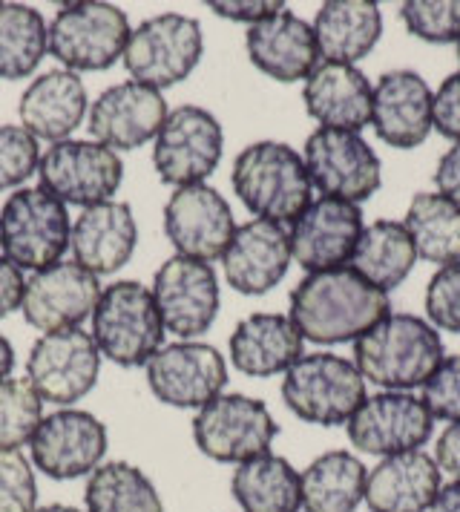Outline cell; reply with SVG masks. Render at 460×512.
Listing matches in <instances>:
<instances>
[{"mask_svg": "<svg viewBox=\"0 0 460 512\" xmlns=\"http://www.w3.org/2000/svg\"><path fill=\"white\" fill-rule=\"evenodd\" d=\"M23 288H26V277L21 268L0 254V320L21 308Z\"/></svg>", "mask_w": 460, "mask_h": 512, "instance_id": "45", "label": "cell"}, {"mask_svg": "<svg viewBox=\"0 0 460 512\" xmlns=\"http://www.w3.org/2000/svg\"><path fill=\"white\" fill-rule=\"evenodd\" d=\"M406 231L417 259L437 268L460 262V208L440 193H414L406 210Z\"/></svg>", "mask_w": 460, "mask_h": 512, "instance_id": "34", "label": "cell"}, {"mask_svg": "<svg viewBox=\"0 0 460 512\" xmlns=\"http://www.w3.org/2000/svg\"><path fill=\"white\" fill-rule=\"evenodd\" d=\"M136 245V213L127 202H118V199L81 210V216H75L72 233H69L72 262L90 271L98 280L121 271L136 254Z\"/></svg>", "mask_w": 460, "mask_h": 512, "instance_id": "23", "label": "cell"}, {"mask_svg": "<svg viewBox=\"0 0 460 512\" xmlns=\"http://www.w3.org/2000/svg\"><path fill=\"white\" fill-rule=\"evenodd\" d=\"M429 512H460V481L452 478L449 484H443Z\"/></svg>", "mask_w": 460, "mask_h": 512, "instance_id": "48", "label": "cell"}, {"mask_svg": "<svg viewBox=\"0 0 460 512\" xmlns=\"http://www.w3.org/2000/svg\"><path fill=\"white\" fill-rule=\"evenodd\" d=\"M153 300L161 314L164 331L179 340H196L216 323L219 314V277L210 262L170 256L153 277Z\"/></svg>", "mask_w": 460, "mask_h": 512, "instance_id": "16", "label": "cell"}, {"mask_svg": "<svg viewBox=\"0 0 460 512\" xmlns=\"http://www.w3.org/2000/svg\"><path fill=\"white\" fill-rule=\"evenodd\" d=\"M435 185L440 196L455 202L460 208V141H455L435 167Z\"/></svg>", "mask_w": 460, "mask_h": 512, "instance_id": "46", "label": "cell"}, {"mask_svg": "<svg viewBox=\"0 0 460 512\" xmlns=\"http://www.w3.org/2000/svg\"><path fill=\"white\" fill-rule=\"evenodd\" d=\"M400 18L414 38L429 44L460 41V0H409Z\"/></svg>", "mask_w": 460, "mask_h": 512, "instance_id": "38", "label": "cell"}, {"mask_svg": "<svg viewBox=\"0 0 460 512\" xmlns=\"http://www.w3.org/2000/svg\"><path fill=\"white\" fill-rule=\"evenodd\" d=\"M368 466L345 449H331L314 458L299 472L302 510L305 512H357L366 501Z\"/></svg>", "mask_w": 460, "mask_h": 512, "instance_id": "31", "label": "cell"}, {"mask_svg": "<svg viewBox=\"0 0 460 512\" xmlns=\"http://www.w3.org/2000/svg\"><path fill=\"white\" fill-rule=\"evenodd\" d=\"M345 426L348 441L360 452L391 458L426 446L435 432V418L412 392H380L366 397Z\"/></svg>", "mask_w": 460, "mask_h": 512, "instance_id": "17", "label": "cell"}, {"mask_svg": "<svg viewBox=\"0 0 460 512\" xmlns=\"http://www.w3.org/2000/svg\"><path fill=\"white\" fill-rule=\"evenodd\" d=\"M302 334L288 314L259 311L245 317L230 334V360L248 377L285 374L302 357Z\"/></svg>", "mask_w": 460, "mask_h": 512, "instance_id": "29", "label": "cell"}, {"mask_svg": "<svg viewBox=\"0 0 460 512\" xmlns=\"http://www.w3.org/2000/svg\"><path fill=\"white\" fill-rule=\"evenodd\" d=\"M426 317L435 328L460 334V262L437 268L426 288Z\"/></svg>", "mask_w": 460, "mask_h": 512, "instance_id": "41", "label": "cell"}, {"mask_svg": "<svg viewBox=\"0 0 460 512\" xmlns=\"http://www.w3.org/2000/svg\"><path fill=\"white\" fill-rule=\"evenodd\" d=\"M164 233L179 256L213 262L228 251L236 219L216 187H176L164 205Z\"/></svg>", "mask_w": 460, "mask_h": 512, "instance_id": "18", "label": "cell"}, {"mask_svg": "<svg viewBox=\"0 0 460 512\" xmlns=\"http://www.w3.org/2000/svg\"><path fill=\"white\" fill-rule=\"evenodd\" d=\"M432 124L440 136L460 141V72H452L432 101Z\"/></svg>", "mask_w": 460, "mask_h": 512, "instance_id": "43", "label": "cell"}, {"mask_svg": "<svg viewBox=\"0 0 460 512\" xmlns=\"http://www.w3.org/2000/svg\"><path fill=\"white\" fill-rule=\"evenodd\" d=\"M35 512H87V510H78V507H69V504H49V507H38Z\"/></svg>", "mask_w": 460, "mask_h": 512, "instance_id": "50", "label": "cell"}, {"mask_svg": "<svg viewBox=\"0 0 460 512\" xmlns=\"http://www.w3.org/2000/svg\"><path fill=\"white\" fill-rule=\"evenodd\" d=\"M291 259V236L285 225L251 219L233 233L228 251L222 254V271L233 291L262 297L285 280Z\"/></svg>", "mask_w": 460, "mask_h": 512, "instance_id": "22", "label": "cell"}, {"mask_svg": "<svg viewBox=\"0 0 460 512\" xmlns=\"http://www.w3.org/2000/svg\"><path fill=\"white\" fill-rule=\"evenodd\" d=\"M41 141L21 124H0V190H21L41 164Z\"/></svg>", "mask_w": 460, "mask_h": 512, "instance_id": "39", "label": "cell"}, {"mask_svg": "<svg viewBox=\"0 0 460 512\" xmlns=\"http://www.w3.org/2000/svg\"><path fill=\"white\" fill-rule=\"evenodd\" d=\"M363 213L340 199H317L291 225V256L308 274L345 268L363 233Z\"/></svg>", "mask_w": 460, "mask_h": 512, "instance_id": "21", "label": "cell"}, {"mask_svg": "<svg viewBox=\"0 0 460 512\" xmlns=\"http://www.w3.org/2000/svg\"><path fill=\"white\" fill-rule=\"evenodd\" d=\"M110 446L107 426L84 409H58L44 415L29 441V461L52 481L90 478L104 464Z\"/></svg>", "mask_w": 460, "mask_h": 512, "instance_id": "15", "label": "cell"}, {"mask_svg": "<svg viewBox=\"0 0 460 512\" xmlns=\"http://www.w3.org/2000/svg\"><path fill=\"white\" fill-rule=\"evenodd\" d=\"M38 179L46 193L61 199L64 205L92 208L110 202L124 182L121 156L95 139H67L49 144Z\"/></svg>", "mask_w": 460, "mask_h": 512, "instance_id": "11", "label": "cell"}, {"mask_svg": "<svg viewBox=\"0 0 460 512\" xmlns=\"http://www.w3.org/2000/svg\"><path fill=\"white\" fill-rule=\"evenodd\" d=\"M49 24L29 3H0V78L23 81L41 67Z\"/></svg>", "mask_w": 460, "mask_h": 512, "instance_id": "35", "label": "cell"}, {"mask_svg": "<svg viewBox=\"0 0 460 512\" xmlns=\"http://www.w3.org/2000/svg\"><path fill=\"white\" fill-rule=\"evenodd\" d=\"M67 205L44 187H21L0 208V251L21 271H44L69 251Z\"/></svg>", "mask_w": 460, "mask_h": 512, "instance_id": "6", "label": "cell"}, {"mask_svg": "<svg viewBox=\"0 0 460 512\" xmlns=\"http://www.w3.org/2000/svg\"><path fill=\"white\" fill-rule=\"evenodd\" d=\"M38 510L35 466L21 449H0V512Z\"/></svg>", "mask_w": 460, "mask_h": 512, "instance_id": "40", "label": "cell"}, {"mask_svg": "<svg viewBox=\"0 0 460 512\" xmlns=\"http://www.w3.org/2000/svg\"><path fill=\"white\" fill-rule=\"evenodd\" d=\"M130 21L115 3H64L49 21V55L69 72H104L124 58Z\"/></svg>", "mask_w": 460, "mask_h": 512, "instance_id": "5", "label": "cell"}, {"mask_svg": "<svg viewBox=\"0 0 460 512\" xmlns=\"http://www.w3.org/2000/svg\"><path fill=\"white\" fill-rule=\"evenodd\" d=\"M92 340L101 357L121 369L147 366L164 346V323L153 300V291L136 280L107 285L92 311Z\"/></svg>", "mask_w": 460, "mask_h": 512, "instance_id": "4", "label": "cell"}, {"mask_svg": "<svg viewBox=\"0 0 460 512\" xmlns=\"http://www.w3.org/2000/svg\"><path fill=\"white\" fill-rule=\"evenodd\" d=\"M12 369H15V349L6 340V334H0V383L12 377Z\"/></svg>", "mask_w": 460, "mask_h": 512, "instance_id": "49", "label": "cell"}, {"mask_svg": "<svg viewBox=\"0 0 460 512\" xmlns=\"http://www.w3.org/2000/svg\"><path fill=\"white\" fill-rule=\"evenodd\" d=\"M233 193L251 210L256 219H268L276 225L297 222L305 208L314 202L311 176L305 159L294 147L282 141H253L248 144L230 173Z\"/></svg>", "mask_w": 460, "mask_h": 512, "instance_id": "3", "label": "cell"}, {"mask_svg": "<svg viewBox=\"0 0 460 512\" xmlns=\"http://www.w3.org/2000/svg\"><path fill=\"white\" fill-rule=\"evenodd\" d=\"M435 461L440 466V472H449L455 481H460V420L449 423L443 429V435L437 438Z\"/></svg>", "mask_w": 460, "mask_h": 512, "instance_id": "47", "label": "cell"}, {"mask_svg": "<svg viewBox=\"0 0 460 512\" xmlns=\"http://www.w3.org/2000/svg\"><path fill=\"white\" fill-rule=\"evenodd\" d=\"M147 386L156 400L173 409H202L225 392L228 363L222 351L202 340H179L161 346L144 366Z\"/></svg>", "mask_w": 460, "mask_h": 512, "instance_id": "14", "label": "cell"}, {"mask_svg": "<svg viewBox=\"0 0 460 512\" xmlns=\"http://www.w3.org/2000/svg\"><path fill=\"white\" fill-rule=\"evenodd\" d=\"M101 351L90 331L67 328L41 334L26 360V380L44 403L69 409L90 395L101 374Z\"/></svg>", "mask_w": 460, "mask_h": 512, "instance_id": "12", "label": "cell"}, {"mask_svg": "<svg viewBox=\"0 0 460 512\" xmlns=\"http://www.w3.org/2000/svg\"><path fill=\"white\" fill-rule=\"evenodd\" d=\"M225 153V133L219 118L205 107L182 104L170 110L153 141V167L164 185H205Z\"/></svg>", "mask_w": 460, "mask_h": 512, "instance_id": "9", "label": "cell"}, {"mask_svg": "<svg viewBox=\"0 0 460 512\" xmlns=\"http://www.w3.org/2000/svg\"><path fill=\"white\" fill-rule=\"evenodd\" d=\"M44 420V400L26 377L0 383V449H21L35 438Z\"/></svg>", "mask_w": 460, "mask_h": 512, "instance_id": "37", "label": "cell"}, {"mask_svg": "<svg viewBox=\"0 0 460 512\" xmlns=\"http://www.w3.org/2000/svg\"><path fill=\"white\" fill-rule=\"evenodd\" d=\"M443 363V340L417 314H389L354 343V366L386 392H412Z\"/></svg>", "mask_w": 460, "mask_h": 512, "instance_id": "2", "label": "cell"}, {"mask_svg": "<svg viewBox=\"0 0 460 512\" xmlns=\"http://www.w3.org/2000/svg\"><path fill=\"white\" fill-rule=\"evenodd\" d=\"M90 113L87 84L78 72L49 70L29 81L23 90L18 116L21 127L38 141H67Z\"/></svg>", "mask_w": 460, "mask_h": 512, "instance_id": "26", "label": "cell"}, {"mask_svg": "<svg viewBox=\"0 0 460 512\" xmlns=\"http://www.w3.org/2000/svg\"><path fill=\"white\" fill-rule=\"evenodd\" d=\"M87 512H164L156 484L127 461H104L87 478Z\"/></svg>", "mask_w": 460, "mask_h": 512, "instance_id": "36", "label": "cell"}, {"mask_svg": "<svg viewBox=\"0 0 460 512\" xmlns=\"http://www.w3.org/2000/svg\"><path fill=\"white\" fill-rule=\"evenodd\" d=\"M233 501L242 512H299L302 484L299 472L282 455L265 452L233 469L230 478Z\"/></svg>", "mask_w": 460, "mask_h": 512, "instance_id": "32", "label": "cell"}, {"mask_svg": "<svg viewBox=\"0 0 460 512\" xmlns=\"http://www.w3.org/2000/svg\"><path fill=\"white\" fill-rule=\"evenodd\" d=\"M282 400L305 423L340 426L363 406L366 377L337 354H302L282 377Z\"/></svg>", "mask_w": 460, "mask_h": 512, "instance_id": "7", "label": "cell"}, {"mask_svg": "<svg viewBox=\"0 0 460 512\" xmlns=\"http://www.w3.org/2000/svg\"><path fill=\"white\" fill-rule=\"evenodd\" d=\"M245 49L256 70L282 84L305 81L322 61L314 24L294 15L291 9H282L271 18L248 26Z\"/></svg>", "mask_w": 460, "mask_h": 512, "instance_id": "24", "label": "cell"}, {"mask_svg": "<svg viewBox=\"0 0 460 512\" xmlns=\"http://www.w3.org/2000/svg\"><path fill=\"white\" fill-rule=\"evenodd\" d=\"M205 52L202 24L182 12L153 15L130 32L124 49V70L130 81H138L153 90H167L190 78Z\"/></svg>", "mask_w": 460, "mask_h": 512, "instance_id": "8", "label": "cell"}, {"mask_svg": "<svg viewBox=\"0 0 460 512\" xmlns=\"http://www.w3.org/2000/svg\"><path fill=\"white\" fill-rule=\"evenodd\" d=\"M305 167L311 185L325 199L360 205L371 199L383 182V164L360 133L345 130H314L305 141Z\"/></svg>", "mask_w": 460, "mask_h": 512, "instance_id": "13", "label": "cell"}, {"mask_svg": "<svg viewBox=\"0 0 460 512\" xmlns=\"http://www.w3.org/2000/svg\"><path fill=\"white\" fill-rule=\"evenodd\" d=\"M435 93L412 70H391L380 75L371 98L374 133L397 150L420 147L432 133Z\"/></svg>", "mask_w": 460, "mask_h": 512, "instance_id": "25", "label": "cell"}, {"mask_svg": "<svg viewBox=\"0 0 460 512\" xmlns=\"http://www.w3.org/2000/svg\"><path fill=\"white\" fill-rule=\"evenodd\" d=\"M389 294L363 280L351 265L308 274L291 291V323L302 340L334 346L357 343L363 334L386 320Z\"/></svg>", "mask_w": 460, "mask_h": 512, "instance_id": "1", "label": "cell"}, {"mask_svg": "<svg viewBox=\"0 0 460 512\" xmlns=\"http://www.w3.org/2000/svg\"><path fill=\"white\" fill-rule=\"evenodd\" d=\"M101 291L104 288L98 277H92L81 265L55 262L26 280L21 314L41 334L81 328V323L92 317Z\"/></svg>", "mask_w": 460, "mask_h": 512, "instance_id": "19", "label": "cell"}, {"mask_svg": "<svg viewBox=\"0 0 460 512\" xmlns=\"http://www.w3.org/2000/svg\"><path fill=\"white\" fill-rule=\"evenodd\" d=\"M167 113V101L159 90L138 81H121L92 101L87 118L92 139L115 153H127L156 141Z\"/></svg>", "mask_w": 460, "mask_h": 512, "instance_id": "20", "label": "cell"}, {"mask_svg": "<svg viewBox=\"0 0 460 512\" xmlns=\"http://www.w3.org/2000/svg\"><path fill=\"white\" fill-rule=\"evenodd\" d=\"M219 18H228V21H236V24H259L265 18H271L276 12L288 9L282 0H213L207 3Z\"/></svg>", "mask_w": 460, "mask_h": 512, "instance_id": "44", "label": "cell"}, {"mask_svg": "<svg viewBox=\"0 0 460 512\" xmlns=\"http://www.w3.org/2000/svg\"><path fill=\"white\" fill-rule=\"evenodd\" d=\"M320 58L328 64H354L377 47L383 12L371 0H328L314 18Z\"/></svg>", "mask_w": 460, "mask_h": 512, "instance_id": "30", "label": "cell"}, {"mask_svg": "<svg viewBox=\"0 0 460 512\" xmlns=\"http://www.w3.org/2000/svg\"><path fill=\"white\" fill-rule=\"evenodd\" d=\"M458 58H460V41H458Z\"/></svg>", "mask_w": 460, "mask_h": 512, "instance_id": "51", "label": "cell"}, {"mask_svg": "<svg viewBox=\"0 0 460 512\" xmlns=\"http://www.w3.org/2000/svg\"><path fill=\"white\" fill-rule=\"evenodd\" d=\"M371 98L374 87L354 64L320 61V67L305 78L302 87L308 116L325 130L360 133L371 124Z\"/></svg>", "mask_w": 460, "mask_h": 512, "instance_id": "27", "label": "cell"}, {"mask_svg": "<svg viewBox=\"0 0 460 512\" xmlns=\"http://www.w3.org/2000/svg\"><path fill=\"white\" fill-rule=\"evenodd\" d=\"M414 262H417V251H414V242L406 225L394 222V219H377L363 228L348 265L374 288L389 294L397 285L406 282Z\"/></svg>", "mask_w": 460, "mask_h": 512, "instance_id": "33", "label": "cell"}, {"mask_svg": "<svg viewBox=\"0 0 460 512\" xmlns=\"http://www.w3.org/2000/svg\"><path fill=\"white\" fill-rule=\"evenodd\" d=\"M440 487L443 481L435 458L414 449L380 458V464L368 469L366 504L371 512H429Z\"/></svg>", "mask_w": 460, "mask_h": 512, "instance_id": "28", "label": "cell"}, {"mask_svg": "<svg viewBox=\"0 0 460 512\" xmlns=\"http://www.w3.org/2000/svg\"><path fill=\"white\" fill-rule=\"evenodd\" d=\"M279 435L274 415L262 400L222 395L202 406L193 418V441L199 452L219 464H245L271 452Z\"/></svg>", "mask_w": 460, "mask_h": 512, "instance_id": "10", "label": "cell"}, {"mask_svg": "<svg viewBox=\"0 0 460 512\" xmlns=\"http://www.w3.org/2000/svg\"><path fill=\"white\" fill-rule=\"evenodd\" d=\"M426 409L432 412L435 420L446 423H458L460 420V354L443 357V363L437 366L435 374L426 380L423 397Z\"/></svg>", "mask_w": 460, "mask_h": 512, "instance_id": "42", "label": "cell"}]
</instances>
